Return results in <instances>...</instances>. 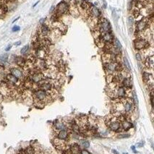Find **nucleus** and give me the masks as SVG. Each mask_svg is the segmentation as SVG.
<instances>
[{
    "label": "nucleus",
    "instance_id": "27",
    "mask_svg": "<svg viewBox=\"0 0 154 154\" xmlns=\"http://www.w3.org/2000/svg\"><path fill=\"white\" fill-rule=\"evenodd\" d=\"M81 145H82L85 148H88V147L90 146V143H89V142H88V141H82V142H81Z\"/></svg>",
    "mask_w": 154,
    "mask_h": 154
},
{
    "label": "nucleus",
    "instance_id": "21",
    "mask_svg": "<svg viewBox=\"0 0 154 154\" xmlns=\"http://www.w3.org/2000/svg\"><path fill=\"white\" fill-rule=\"evenodd\" d=\"M114 44H115V47H116L118 50H119V49H122V45H121L120 42L119 41V40L117 39V38H115V40H114Z\"/></svg>",
    "mask_w": 154,
    "mask_h": 154
},
{
    "label": "nucleus",
    "instance_id": "2",
    "mask_svg": "<svg viewBox=\"0 0 154 154\" xmlns=\"http://www.w3.org/2000/svg\"><path fill=\"white\" fill-rule=\"evenodd\" d=\"M98 28H99V30L101 33V34L111 31L110 23L109 20H106V18L99 19V23H98Z\"/></svg>",
    "mask_w": 154,
    "mask_h": 154
},
{
    "label": "nucleus",
    "instance_id": "12",
    "mask_svg": "<svg viewBox=\"0 0 154 154\" xmlns=\"http://www.w3.org/2000/svg\"><path fill=\"white\" fill-rule=\"evenodd\" d=\"M7 80L11 84H13V85L17 84L18 83V81H19V79L17 78L16 77H15L14 75H12V74H9V75H7Z\"/></svg>",
    "mask_w": 154,
    "mask_h": 154
},
{
    "label": "nucleus",
    "instance_id": "32",
    "mask_svg": "<svg viewBox=\"0 0 154 154\" xmlns=\"http://www.w3.org/2000/svg\"><path fill=\"white\" fill-rule=\"evenodd\" d=\"M11 48H12V46H11V45H9V46H8L6 48V49H5V50H6L7 51H9V50H10Z\"/></svg>",
    "mask_w": 154,
    "mask_h": 154
},
{
    "label": "nucleus",
    "instance_id": "31",
    "mask_svg": "<svg viewBox=\"0 0 154 154\" xmlns=\"http://www.w3.org/2000/svg\"><path fill=\"white\" fill-rule=\"evenodd\" d=\"M81 154H90V153L88 150H83L81 151Z\"/></svg>",
    "mask_w": 154,
    "mask_h": 154
},
{
    "label": "nucleus",
    "instance_id": "14",
    "mask_svg": "<svg viewBox=\"0 0 154 154\" xmlns=\"http://www.w3.org/2000/svg\"><path fill=\"white\" fill-rule=\"evenodd\" d=\"M70 150L72 153V154H80V146L76 143L72 144L70 147Z\"/></svg>",
    "mask_w": 154,
    "mask_h": 154
},
{
    "label": "nucleus",
    "instance_id": "7",
    "mask_svg": "<svg viewBox=\"0 0 154 154\" xmlns=\"http://www.w3.org/2000/svg\"><path fill=\"white\" fill-rule=\"evenodd\" d=\"M39 33H40L39 34L40 36L47 37L51 33V28H50V27L49 25H47L46 24H45V23L42 24L41 26L40 27Z\"/></svg>",
    "mask_w": 154,
    "mask_h": 154
},
{
    "label": "nucleus",
    "instance_id": "15",
    "mask_svg": "<svg viewBox=\"0 0 154 154\" xmlns=\"http://www.w3.org/2000/svg\"><path fill=\"white\" fill-rule=\"evenodd\" d=\"M116 93H117V95L118 97L124 98L125 96V95H126V90L123 87H119V88H117Z\"/></svg>",
    "mask_w": 154,
    "mask_h": 154
},
{
    "label": "nucleus",
    "instance_id": "17",
    "mask_svg": "<svg viewBox=\"0 0 154 154\" xmlns=\"http://www.w3.org/2000/svg\"><path fill=\"white\" fill-rule=\"evenodd\" d=\"M122 83L124 87H125V88H130L132 85H131V81L130 79L128 78H124L122 80Z\"/></svg>",
    "mask_w": 154,
    "mask_h": 154
},
{
    "label": "nucleus",
    "instance_id": "6",
    "mask_svg": "<svg viewBox=\"0 0 154 154\" xmlns=\"http://www.w3.org/2000/svg\"><path fill=\"white\" fill-rule=\"evenodd\" d=\"M88 13L90 17L96 18V19H99V17H101V15L100 10L96 7H94V6H92L90 7V9L88 10Z\"/></svg>",
    "mask_w": 154,
    "mask_h": 154
},
{
    "label": "nucleus",
    "instance_id": "26",
    "mask_svg": "<svg viewBox=\"0 0 154 154\" xmlns=\"http://www.w3.org/2000/svg\"><path fill=\"white\" fill-rule=\"evenodd\" d=\"M26 154H34L35 153V150L32 147H29L27 148L26 151H25Z\"/></svg>",
    "mask_w": 154,
    "mask_h": 154
},
{
    "label": "nucleus",
    "instance_id": "8",
    "mask_svg": "<svg viewBox=\"0 0 154 154\" xmlns=\"http://www.w3.org/2000/svg\"><path fill=\"white\" fill-rule=\"evenodd\" d=\"M100 38L104 43H108V44H111L114 40V37L111 33V32H107V33L101 34Z\"/></svg>",
    "mask_w": 154,
    "mask_h": 154
},
{
    "label": "nucleus",
    "instance_id": "10",
    "mask_svg": "<svg viewBox=\"0 0 154 154\" xmlns=\"http://www.w3.org/2000/svg\"><path fill=\"white\" fill-rule=\"evenodd\" d=\"M121 127L120 123H119L118 122H111V124H109V128L114 132L118 131Z\"/></svg>",
    "mask_w": 154,
    "mask_h": 154
},
{
    "label": "nucleus",
    "instance_id": "30",
    "mask_svg": "<svg viewBox=\"0 0 154 154\" xmlns=\"http://www.w3.org/2000/svg\"><path fill=\"white\" fill-rule=\"evenodd\" d=\"M136 59H137V60H138V61H139V62H140V61H141V60H142L141 55H140L139 53H137V54H136Z\"/></svg>",
    "mask_w": 154,
    "mask_h": 154
},
{
    "label": "nucleus",
    "instance_id": "33",
    "mask_svg": "<svg viewBox=\"0 0 154 154\" xmlns=\"http://www.w3.org/2000/svg\"><path fill=\"white\" fill-rule=\"evenodd\" d=\"M20 44H21V42H20V41H18V42H16V43L15 44V46H19Z\"/></svg>",
    "mask_w": 154,
    "mask_h": 154
},
{
    "label": "nucleus",
    "instance_id": "19",
    "mask_svg": "<svg viewBox=\"0 0 154 154\" xmlns=\"http://www.w3.org/2000/svg\"><path fill=\"white\" fill-rule=\"evenodd\" d=\"M54 126H55V127H56L57 129H60V130L65 129V124H64L62 122H58V121H56V122L54 123Z\"/></svg>",
    "mask_w": 154,
    "mask_h": 154
},
{
    "label": "nucleus",
    "instance_id": "28",
    "mask_svg": "<svg viewBox=\"0 0 154 154\" xmlns=\"http://www.w3.org/2000/svg\"><path fill=\"white\" fill-rule=\"evenodd\" d=\"M128 21H129V24L130 25H133V23H134V18L132 17V16H129L128 17Z\"/></svg>",
    "mask_w": 154,
    "mask_h": 154
},
{
    "label": "nucleus",
    "instance_id": "16",
    "mask_svg": "<svg viewBox=\"0 0 154 154\" xmlns=\"http://www.w3.org/2000/svg\"><path fill=\"white\" fill-rule=\"evenodd\" d=\"M145 65L148 67L152 69L153 67V56H148L145 60Z\"/></svg>",
    "mask_w": 154,
    "mask_h": 154
},
{
    "label": "nucleus",
    "instance_id": "35",
    "mask_svg": "<svg viewBox=\"0 0 154 154\" xmlns=\"http://www.w3.org/2000/svg\"><path fill=\"white\" fill-rule=\"evenodd\" d=\"M85 1H86V0H85Z\"/></svg>",
    "mask_w": 154,
    "mask_h": 154
},
{
    "label": "nucleus",
    "instance_id": "13",
    "mask_svg": "<svg viewBox=\"0 0 154 154\" xmlns=\"http://www.w3.org/2000/svg\"><path fill=\"white\" fill-rule=\"evenodd\" d=\"M58 139L59 140H66L68 137V133L66 130L65 129H62V130H60V132L58 133Z\"/></svg>",
    "mask_w": 154,
    "mask_h": 154
},
{
    "label": "nucleus",
    "instance_id": "24",
    "mask_svg": "<svg viewBox=\"0 0 154 154\" xmlns=\"http://www.w3.org/2000/svg\"><path fill=\"white\" fill-rule=\"evenodd\" d=\"M124 66L128 70H130V65H129V63L127 60V59L126 57H124Z\"/></svg>",
    "mask_w": 154,
    "mask_h": 154
},
{
    "label": "nucleus",
    "instance_id": "3",
    "mask_svg": "<svg viewBox=\"0 0 154 154\" xmlns=\"http://www.w3.org/2000/svg\"><path fill=\"white\" fill-rule=\"evenodd\" d=\"M153 23H149L148 19H143V20H139L136 23V30L138 32H143L148 28H149L150 25H152Z\"/></svg>",
    "mask_w": 154,
    "mask_h": 154
},
{
    "label": "nucleus",
    "instance_id": "20",
    "mask_svg": "<svg viewBox=\"0 0 154 154\" xmlns=\"http://www.w3.org/2000/svg\"><path fill=\"white\" fill-rule=\"evenodd\" d=\"M122 127L123 128L125 129V130H128L129 129L131 128L132 127V124L129 122H127V121H124L123 123H122Z\"/></svg>",
    "mask_w": 154,
    "mask_h": 154
},
{
    "label": "nucleus",
    "instance_id": "22",
    "mask_svg": "<svg viewBox=\"0 0 154 154\" xmlns=\"http://www.w3.org/2000/svg\"><path fill=\"white\" fill-rule=\"evenodd\" d=\"M8 59V54H2L0 55V61L2 62H6Z\"/></svg>",
    "mask_w": 154,
    "mask_h": 154
},
{
    "label": "nucleus",
    "instance_id": "5",
    "mask_svg": "<svg viewBox=\"0 0 154 154\" xmlns=\"http://www.w3.org/2000/svg\"><path fill=\"white\" fill-rule=\"evenodd\" d=\"M134 47L138 50H143L149 47V42L146 39L142 38H137L134 42Z\"/></svg>",
    "mask_w": 154,
    "mask_h": 154
},
{
    "label": "nucleus",
    "instance_id": "9",
    "mask_svg": "<svg viewBox=\"0 0 154 154\" xmlns=\"http://www.w3.org/2000/svg\"><path fill=\"white\" fill-rule=\"evenodd\" d=\"M10 72L12 75H14L18 79H21L23 78V72L17 68H12L10 70Z\"/></svg>",
    "mask_w": 154,
    "mask_h": 154
},
{
    "label": "nucleus",
    "instance_id": "1",
    "mask_svg": "<svg viewBox=\"0 0 154 154\" xmlns=\"http://www.w3.org/2000/svg\"><path fill=\"white\" fill-rule=\"evenodd\" d=\"M33 96L36 101H40L42 103H44L49 101L51 98L50 93H49V92L41 89L35 90L33 93Z\"/></svg>",
    "mask_w": 154,
    "mask_h": 154
},
{
    "label": "nucleus",
    "instance_id": "11",
    "mask_svg": "<svg viewBox=\"0 0 154 154\" xmlns=\"http://www.w3.org/2000/svg\"><path fill=\"white\" fill-rule=\"evenodd\" d=\"M123 108H124V111L127 112H129L132 110V104L129 99H127L126 101H124V102L123 103Z\"/></svg>",
    "mask_w": 154,
    "mask_h": 154
},
{
    "label": "nucleus",
    "instance_id": "18",
    "mask_svg": "<svg viewBox=\"0 0 154 154\" xmlns=\"http://www.w3.org/2000/svg\"><path fill=\"white\" fill-rule=\"evenodd\" d=\"M143 80L145 82V83H149L150 80L152 79V75L148 73V72H144L143 73Z\"/></svg>",
    "mask_w": 154,
    "mask_h": 154
},
{
    "label": "nucleus",
    "instance_id": "34",
    "mask_svg": "<svg viewBox=\"0 0 154 154\" xmlns=\"http://www.w3.org/2000/svg\"><path fill=\"white\" fill-rule=\"evenodd\" d=\"M112 152H113L114 153H115V154H118V152H117L115 150H112Z\"/></svg>",
    "mask_w": 154,
    "mask_h": 154
},
{
    "label": "nucleus",
    "instance_id": "23",
    "mask_svg": "<svg viewBox=\"0 0 154 154\" xmlns=\"http://www.w3.org/2000/svg\"><path fill=\"white\" fill-rule=\"evenodd\" d=\"M132 96H133V101H134V103L136 105H138V96H137V95H136V93H135V92H134V91L132 92Z\"/></svg>",
    "mask_w": 154,
    "mask_h": 154
},
{
    "label": "nucleus",
    "instance_id": "25",
    "mask_svg": "<svg viewBox=\"0 0 154 154\" xmlns=\"http://www.w3.org/2000/svg\"><path fill=\"white\" fill-rule=\"evenodd\" d=\"M28 49H29V46H28V45H25V46H23V47L22 48V49H21V51H20V53H21L22 54H25L28 51Z\"/></svg>",
    "mask_w": 154,
    "mask_h": 154
},
{
    "label": "nucleus",
    "instance_id": "29",
    "mask_svg": "<svg viewBox=\"0 0 154 154\" xmlns=\"http://www.w3.org/2000/svg\"><path fill=\"white\" fill-rule=\"evenodd\" d=\"M12 30L13 32H17V31H19V30H20V27H19L18 25H15V26L12 28Z\"/></svg>",
    "mask_w": 154,
    "mask_h": 154
},
{
    "label": "nucleus",
    "instance_id": "4",
    "mask_svg": "<svg viewBox=\"0 0 154 154\" xmlns=\"http://www.w3.org/2000/svg\"><path fill=\"white\" fill-rule=\"evenodd\" d=\"M69 10H70V7L68 4L64 1L60 2L56 7V13L58 14L59 15H65L68 13Z\"/></svg>",
    "mask_w": 154,
    "mask_h": 154
}]
</instances>
